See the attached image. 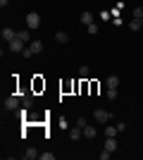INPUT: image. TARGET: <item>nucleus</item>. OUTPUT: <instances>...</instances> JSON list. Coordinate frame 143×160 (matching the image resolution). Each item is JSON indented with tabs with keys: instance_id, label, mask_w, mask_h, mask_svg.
<instances>
[{
	"instance_id": "1",
	"label": "nucleus",
	"mask_w": 143,
	"mask_h": 160,
	"mask_svg": "<svg viewBox=\"0 0 143 160\" xmlns=\"http://www.w3.org/2000/svg\"><path fill=\"white\" fill-rule=\"evenodd\" d=\"M93 120L98 122V124H110V120H112V112L110 110H102V108H98L93 112Z\"/></svg>"
},
{
	"instance_id": "2",
	"label": "nucleus",
	"mask_w": 143,
	"mask_h": 160,
	"mask_svg": "<svg viewBox=\"0 0 143 160\" xmlns=\"http://www.w3.org/2000/svg\"><path fill=\"white\" fill-rule=\"evenodd\" d=\"M24 22H26V29H38L41 27V14L38 12H29L26 17H24Z\"/></svg>"
},
{
	"instance_id": "3",
	"label": "nucleus",
	"mask_w": 143,
	"mask_h": 160,
	"mask_svg": "<svg viewBox=\"0 0 143 160\" xmlns=\"http://www.w3.org/2000/svg\"><path fill=\"white\" fill-rule=\"evenodd\" d=\"M5 108L12 110V112H17V110L21 108V96H7L5 98Z\"/></svg>"
},
{
	"instance_id": "4",
	"label": "nucleus",
	"mask_w": 143,
	"mask_h": 160,
	"mask_svg": "<svg viewBox=\"0 0 143 160\" xmlns=\"http://www.w3.org/2000/svg\"><path fill=\"white\" fill-rule=\"evenodd\" d=\"M7 48H10V53H21V50L26 48V43H24L21 38H14V41H10V43H7Z\"/></svg>"
},
{
	"instance_id": "5",
	"label": "nucleus",
	"mask_w": 143,
	"mask_h": 160,
	"mask_svg": "<svg viewBox=\"0 0 143 160\" xmlns=\"http://www.w3.org/2000/svg\"><path fill=\"white\" fill-rule=\"evenodd\" d=\"M81 136H83V129L79 127V124H74V127L69 129V139H72V141H79Z\"/></svg>"
},
{
	"instance_id": "6",
	"label": "nucleus",
	"mask_w": 143,
	"mask_h": 160,
	"mask_svg": "<svg viewBox=\"0 0 143 160\" xmlns=\"http://www.w3.org/2000/svg\"><path fill=\"white\" fill-rule=\"evenodd\" d=\"M105 151H110V153L117 151V139L115 136H105Z\"/></svg>"
},
{
	"instance_id": "7",
	"label": "nucleus",
	"mask_w": 143,
	"mask_h": 160,
	"mask_svg": "<svg viewBox=\"0 0 143 160\" xmlns=\"http://www.w3.org/2000/svg\"><path fill=\"white\" fill-rule=\"evenodd\" d=\"M95 136H98V129L93 124H86L83 127V139H95Z\"/></svg>"
},
{
	"instance_id": "8",
	"label": "nucleus",
	"mask_w": 143,
	"mask_h": 160,
	"mask_svg": "<svg viewBox=\"0 0 143 160\" xmlns=\"http://www.w3.org/2000/svg\"><path fill=\"white\" fill-rule=\"evenodd\" d=\"M14 38H17V31H14V29H10V27L2 29V41H7V43H10V41H14Z\"/></svg>"
},
{
	"instance_id": "9",
	"label": "nucleus",
	"mask_w": 143,
	"mask_h": 160,
	"mask_svg": "<svg viewBox=\"0 0 143 160\" xmlns=\"http://www.w3.org/2000/svg\"><path fill=\"white\" fill-rule=\"evenodd\" d=\"M17 38H21L24 43H31V29H21V31H17Z\"/></svg>"
},
{
	"instance_id": "10",
	"label": "nucleus",
	"mask_w": 143,
	"mask_h": 160,
	"mask_svg": "<svg viewBox=\"0 0 143 160\" xmlns=\"http://www.w3.org/2000/svg\"><path fill=\"white\" fill-rule=\"evenodd\" d=\"M29 48H31V53H34V55L43 53V43H41L38 38H34V41H31V43H29Z\"/></svg>"
},
{
	"instance_id": "11",
	"label": "nucleus",
	"mask_w": 143,
	"mask_h": 160,
	"mask_svg": "<svg viewBox=\"0 0 143 160\" xmlns=\"http://www.w3.org/2000/svg\"><path fill=\"white\" fill-rule=\"evenodd\" d=\"M105 86L107 88H117L119 86V77H117V74H110L107 79H105Z\"/></svg>"
},
{
	"instance_id": "12",
	"label": "nucleus",
	"mask_w": 143,
	"mask_h": 160,
	"mask_svg": "<svg viewBox=\"0 0 143 160\" xmlns=\"http://www.w3.org/2000/svg\"><path fill=\"white\" fill-rule=\"evenodd\" d=\"M24 158L26 160H36V158H41V153H38L36 148H26V151H24Z\"/></svg>"
},
{
	"instance_id": "13",
	"label": "nucleus",
	"mask_w": 143,
	"mask_h": 160,
	"mask_svg": "<svg viewBox=\"0 0 143 160\" xmlns=\"http://www.w3.org/2000/svg\"><path fill=\"white\" fill-rule=\"evenodd\" d=\"M105 136H117V134H119V129H117V124H105Z\"/></svg>"
},
{
	"instance_id": "14",
	"label": "nucleus",
	"mask_w": 143,
	"mask_h": 160,
	"mask_svg": "<svg viewBox=\"0 0 143 160\" xmlns=\"http://www.w3.org/2000/svg\"><path fill=\"white\" fill-rule=\"evenodd\" d=\"M81 24H83V27L93 24V14H91V12H81Z\"/></svg>"
},
{
	"instance_id": "15",
	"label": "nucleus",
	"mask_w": 143,
	"mask_h": 160,
	"mask_svg": "<svg viewBox=\"0 0 143 160\" xmlns=\"http://www.w3.org/2000/svg\"><path fill=\"white\" fill-rule=\"evenodd\" d=\"M129 29H131V31H138V29H143V19H131V22H129Z\"/></svg>"
},
{
	"instance_id": "16",
	"label": "nucleus",
	"mask_w": 143,
	"mask_h": 160,
	"mask_svg": "<svg viewBox=\"0 0 143 160\" xmlns=\"http://www.w3.org/2000/svg\"><path fill=\"white\" fill-rule=\"evenodd\" d=\"M55 41H57V43H67L69 36H67L64 31H57V33H55Z\"/></svg>"
},
{
	"instance_id": "17",
	"label": "nucleus",
	"mask_w": 143,
	"mask_h": 160,
	"mask_svg": "<svg viewBox=\"0 0 143 160\" xmlns=\"http://www.w3.org/2000/svg\"><path fill=\"white\" fill-rule=\"evenodd\" d=\"M21 105L31 108V105H34V96H21Z\"/></svg>"
},
{
	"instance_id": "18",
	"label": "nucleus",
	"mask_w": 143,
	"mask_h": 160,
	"mask_svg": "<svg viewBox=\"0 0 143 160\" xmlns=\"http://www.w3.org/2000/svg\"><path fill=\"white\" fill-rule=\"evenodd\" d=\"M88 74H91V69H88V67H86V65H83V67H81V69H79V77H81V79H83V81L88 79Z\"/></svg>"
},
{
	"instance_id": "19",
	"label": "nucleus",
	"mask_w": 143,
	"mask_h": 160,
	"mask_svg": "<svg viewBox=\"0 0 143 160\" xmlns=\"http://www.w3.org/2000/svg\"><path fill=\"white\" fill-rule=\"evenodd\" d=\"M57 127H60L62 132H67V129H69V122L64 120V117H60V120H57Z\"/></svg>"
},
{
	"instance_id": "20",
	"label": "nucleus",
	"mask_w": 143,
	"mask_h": 160,
	"mask_svg": "<svg viewBox=\"0 0 143 160\" xmlns=\"http://www.w3.org/2000/svg\"><path fill=\"white\" fill-rule=\"evenodd\" d=\"M86 31H88L91 36H95V33H98V24H95V22H93V24H88V27H86Z\"/></svg>"
},
{
	"instance_id": "21",
	"label": "nucleus",
	"mask_w": 143,
	"mask_h": 160,
	"mask_svg": "<svg viewBox=\"0 0 143 160\" xmlns=\"http://www.w3.org/2000/svg\"><path fill=\"white\" fill-rule=\"evenodd\" d=\"M134 19H143V7H134Z\"/></svg>"
},
{
	"instance_id": "22",
	"label": "nucleus",
	"mask_w": 143,
	"mask_h": 160,
	"mask_svg": "<svg viewBox=\"0 0 143 160\" xmlns=\"http://www.w3.org/2000/svg\"><path fill=\"white\" fill-rule=\"evenodd\" d=\"M107 98H110V100L117 98V88H107Z\"/></svg>"
},
{
	"instance_id": "23",
	"label": "nucleus",
	"mask_w": 143,
	"mask_h": 160,
	"mask_svg": "<svg viewBox=\"0 0 143 160\" xmlns=\"http://www.w3.org/2000/svg\"><path fill=\"white\" fill-rule=\"evenodd\" d=\"M21 55H24V58H34V53H31V48H24V50H21Z\"/></svg>"
},
{
	"instance_id": "24",
	"label": "nucleus",
	"mask_w": 143,
	"mask_h": 160,
	"mask_svg": "<svg viewBox=\"0 0 143 160\" xmlns=\"http://www.w3.org/2000/svg\"><path fill=\"white\" fill-rule=\"evenodd\" d=\"M41 160H55V153H41Z\"/></svg>"
},
{
	"instance_id": "25",
	"label": "nucleus",
	"mask_w": 143,
	"mask_h": 160,
	"mask_svg": "<svg viewBox=\"0 0 143 160\" xmlns=\"http://www.w3.org/2000/svg\"><path fill=\"white\" fill-rule=\"evenodd\" d=\"M110 155H112V153H110V151H105V148H102V153H100V160H110Z\"/></svg>"
},
{
	"instance_id": "26",
	"label": "nucleus",
	"mask_w": 143,
	"mask_h": 160,
	"mask_svg": "<svg viewBox=\"0 0 143 160\" xmlns=\"http://www.w3.org/2000/svg\"><path fill=\"white\" fill-rule=\"evenodd\" d=\"M76 124H79V127L83 129V127H86V124H88V122H86V117H79V120H76Z\"/></svg>"
},
{
	"instance_id": "27",
	"label": "nucleus",
	"mask_w": 143,
	"mask_h": 160,
	"mask_svg": "<svg viewBox=\"0 0 143 160\" xmlns=\"http://www.w3.org/2000/svg\"><path fill=\"white\" fill-rule=\"evenodd\" d=\"M7 2H10V0H0V7H7Z\"/></svg>"
}]
</instances>
